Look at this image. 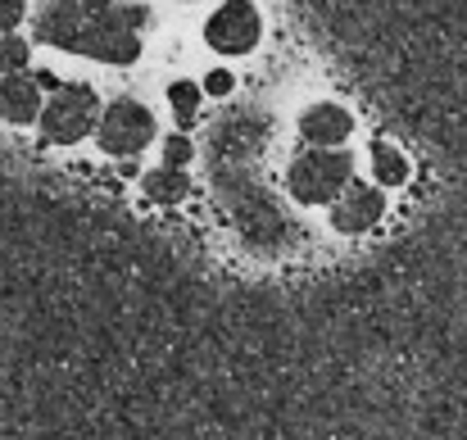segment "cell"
<instances>
[{
	"label": "cell",
	"mask_w": 467,
	"mask_h": 440,
	"mask_svg": "<svg viewBox=\"0 0 467 440\" xmlns=\"http://www.w3.org/2000/svg\"><path fill=\"white\" fill-rule=\"evenodd\" d=\"M354 173V159L345 150H309L291 163L286 182H291V195L305 200V204H327V200H340L349 191V177Z\"/></svg>",
	"instance_id": "cell-2"
},
{
	"label": "cell",
	"mask_w": 467,
	"mask_h": 440,
	"mask_svg": "<svg viewBox=\"0 0 467 440\" xmlns=\"http://www.w3.org/2000/svg\"><path fill=\"white\" fill-rule=\"evenodd\" d=\"M191 159H195L191 137H168V141H163V163H168V168H182V163H191Z\"/></svg>",
	"instance_id": "cell-13"
},
{
	"label": "cell",
	"mask_w": 467,
	"mask_h": 440,
	"mask_svg": "<svg viewBox=\"0 0 467 440\" xmlns=\"http://www.w3.org/2000/svg\"><path fill=\"white\" fill-rule=\"evenodd\" d=\"M23 5H27V0H0V37H5L18 18H23Z\"/></svg>",
	"instance_id": "cell-15"
},
{
	"label": "cell",
	"mask_w": 467,
	"mask_h": 440,
	"mask_svg": "<svg viewBox=\"0 0 467 440\" xmlns=\"http://www.w3.org/2000/svg\"><path fill=\"white\" fill-rule=\"evenodd\" d=\"M23 64H27V41L14 37V32H5V37H0V73H5V78H9V73H23Z\"/></svg>",
	"instance_id": "cell-11"
},
{
	"label": "cell",
	"mask_w": 467,
	"mask_h": 440,
	"mask_svg": "<svg viewBox=\"0 0 467 440\" xmlns=\"http://www.w3.org/2000/svg\"><path fill=\"white\" fill-rule=\"evenodd\" d=\"M259 37H264V18H259V9L250 0H227L204 23V41L218 55H245V50L259 46Z\"/></svg>",
	"instance_id": "cell-5"
},
{
	"label": "cell",
	"mask_w": 467,
	"mask_h": 440,
	"mask_svg": "<svg viewBox=\"0 0 467 440\" xmlns=\"http://www.w3.org/2000/svg\"><path fill=\"white\" fill-rule=\"evenodd\" d=\"M354 132V119L340 110V105H331V100H322V105H309L305 114H300V137L317 150H336L345 137Z\"/></svg>",
	"instance_id": "cell-7"
},
{
	"label": "cell",
	"mask_w": 467,
	"mask_h": 440,
	"mask_svg": "<svg viewBox=\"0 0 467 440\" xmlns=\"http://www.w3.org/2000/svg\"><path fill=\"white\" fill-rule=\"evenodd\" d=\"M168 100H172L177 119L186 123V119H195V110H200V87H195V82H172V87H168Z\"/></svg>",
	"instance_id": "cell-12"
},
{
	"label": "cell",
	"mask_w": 467,
	"mask_h": 440,
	"mask_svg": "<svg viewBox=\"0 0 467 440\" xmlns=\"http://www.w3.org/2000/svg\"><path fill=\"white\" fill-rule=\"evenodd\" d=\"M96 137H100V150L105 154H137V150H146L155 141V114L146 110V105H137V100H114L105 114H100V128H96Z\"/></svg>",
	"instance_id": "cell-4"
},
{
	"label": "cell",
	"mask_w": 467,
	"mask_h": 440,
	"mask_svg": "<svg viewBox=\"0 0 467 440\" xmlns=\"http://www.w3.org/2000/svg\"><path fill=\"white\" fill-rule=\"evenodd\" d=\"M386 214V195L372 182H349V191L331 204V227L336 232H368Z\"/></svg>",
	"instance_id": "cell-6"
},
{
	"label": "cell",
	"mask_w": 467,
	"mask_h": 440,
	"mask_svg": "<svg viewBox=\"0 0 467 440\" xmlns=\"http://www.w3.org/2000/svg\"><path fill=\"white\" fill-rule=\"evenodd\" d=\"M146 195L155 200V204H177V200H186V191H191V177L182 173V168H155V173H146Z\"/></svg>",
	"instance_id": "cell-9"
},
{
	"label": "cell",
	"mask_w": 467,
	"mask_h": 440,
	"mask_svg": "<svg viewBox=\"0 0 467 440\" xmlns=\"http://www.w3.org/2000/svg\"><path fill=\"white\" fill-rule=\"evenodd\" d=\"M36 41L100 64H132L141 55L146 9L132 0H46L32 18Z\"/></svg>",
	"instance_id": "cell-1"
},
{
	"label": "cell",
	"mask_w": 467,
	"mask_h": 440,
	"mask_svg": "<svg viewBox=\"0 0 467 440\" xmlns=\"http://www.w3.org/2000/svg\"><path fill=\"white\" fill-rule=\"evenodd\" d=\"M96 110H100V100L87 82H64L50 96V105L41 110V137L55 141V146H78L91 128H100Z\"/></svg>",
	"instance_id": "cell-3"
},
{
	"label": "cell",
	"mask_w": 467,
	"mask_h": 440,
	"mask_svg": "<svg viewBox=\"0 0 467 440\" xmlns=\"http://www.w3.org/2000/svg\"><path fill=\"white\" fill-rule=\"evenodd\" d=\"M0 119L5 123H41V87L27 73L0 78Z\"/></svg>",
	"instance_id": "cell-8"
},
{
	"label": "cell",
	"mask_w": 467,
	"mask_h": 440,
	"mask_svg": "<svg viewBox=\"0 0 467 440\" xmlns=\"http://www.w3.org/2000/svg\"><path fill=\"white\" fill-rule=\"evenodd\" d=\"M232 87H236V82H232V73H227V68H213V73L204 78V91H209V96H227Z\"/></svg>",
	"instance_id": "cell-14"
},
{
	"label": "cell",
	"mask_w": 467,
	"mask_h": 440,
	"mask_svg": "<svg viewBox=\"0 0 467 440\" xmlns=\"http://www.w3.org/2000/svg\"><path fill=\"white\" fill-rule=\"evenodd\" d=\"M372 173L386 186H400V182H409V159L395 146H386V141H372Z\"/></svg>",
	"instance_id": "cell-10"
}]
</instances>
